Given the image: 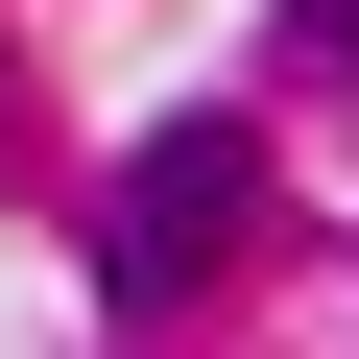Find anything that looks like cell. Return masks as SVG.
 Returning a JSON list of instances; mask_svg holds the SVG:
<instances>
[{
  "label": "cell",
  "mask_w": 359,
  "mask_h": 359,
  "mask_svg": "<svg viewBox=\"0 0 359 359\" xmlns=\"http://www.w3.org/2000/svg\"><path fill=\"white\" fill-rule=\"evenodd\" d=\"M240 192H264L240 120H168V144L120 168V311H192V287H216V240H240Z\"/></svg>",
  "instance_id": "obj_1"
},
{
  "label": "cell",
  "mask_w": 359,
  "mask_h": 359,
  "mask_svg": "<svg viewBox=\"0 0 359 359\" xmlns=\"http://www.w3.org/2000/svg\"><path fill=\"white\" fill-rule=\"evenodd\" d=\"M311 25H335V48H359V0H311Z\"/></svg>",
  "instance_id": "obj_2"
}]
</instances>
